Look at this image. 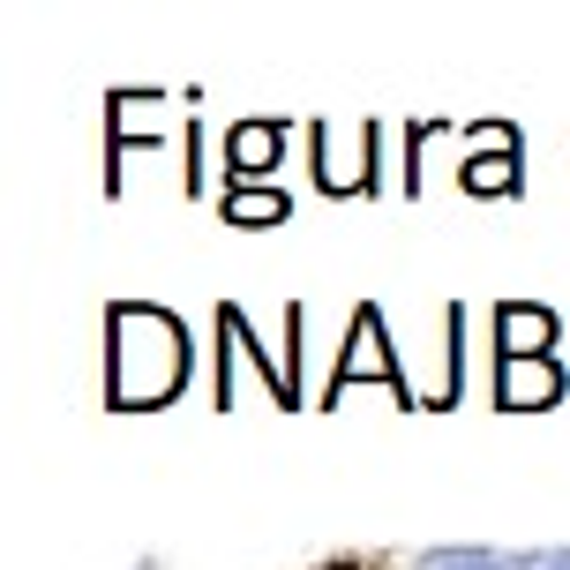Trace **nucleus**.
<instances>
[{
	"label": "nucleus",
	"instance_id": "nucleus-1",
	"mask_svg": "<svg viewBox=\"0 0 570 570\" xmlns=\"http://www.w3.org/2000/svg\"><path fill=\"white\" fill-rule=\"evenodd\" d=\"M114 338H120V361H114L120 405L180 399V383H188V331L166 308H114Z\"/></svg>",
	"mask_w": 570,
	"mask_h": 570
},
{
	"label": "nucleus",
	"instance_id": "nucleus-2",
	"mask_svg": "<svg viewBox=\"0 0 570 570\" xmlns=\"http://www.w3.org/2000/svg\"><path fill=\"white\" fill-rule=\"evenodd\" d=\"M495 399H503V413H541V405L563 399V368L556 361H503L495 368Z\"/></svg>",
	"mask_w": 570,
	"mask_h": 570
},
{
	"label": "nucleus",
	"instance_id": "nucleus-3",
	"mask_svg": "<svg viewBox=\"0 0 570 570\" xmlns=\"http://www.w3.org/2000/svg\"><path fill=\"white\" fill-rule=\"evenodd\" d=\"M481 158H473V166H465V188H473V196H511L518 188V136L511 128H481Z\"/></svg>",
	"mask_w": 570,
	"mask_h": 570
},
{
	"label": "nucleus",
	"instance_id": "nucleus-4",
	"mask_svg": "<svg viewBox=\"0 0 570 570\" xmlns=\"http://www.w3.org/2000/svg\"><path fill=\"white\" fill-rule=\"evenodd\" d=\"M278 150H285V128H278V120H240V128L226 136L233 180H263V173L278 166Z\"/></svg>",
	"mask_w": 570,
	"mask_h": 570
},
{
	"label": "nucleus",
	"instance_id": "nucleus-5",
	"mask_svg": "<svg viewBox=\"0 0 570 570\" xmlns=\"http://www.w3.org/2000/svg\"><path fill=\"white\" fill-rule=\"evenodd\" d=\"M495 331H503V361H548V345H556V315L503 301V308H495Z\"/></svg>",
	"mask_w": 570,
	"mask_h": 570
},
{
	"label": "nucleus",
	"instance_id": "nucleus-6",
	"mask_svg": "<svg viewBox=\"0 0 570 570\" xmlns=\"http://www.w3.org/2000/svg\"><path fill=\"white\" fill-rule=\"evenodd\" d=\"M428 570H548V556H495V548H428Z\"/></svg>",
	"mask_w": 570,
	"mask_h": 570
},
{
	"label": "nucleus",
	"instance_id": "nucleus-7",
	"mask_svg": "<svg viewBox=\"0 0 570 570\" xmlns=\"http://www.w3.org/2000/svg\"><path fill=\"white\" fill-rule=\"evenodd\" d=\"M353 368H383V375H391V361H383V323H375V308L353 315V361H338V383H345Z\"/></svg>",
	"mask_w": 570,
	"mask_h": 570
},
{
	"label": "nucleus",
	"instance_id": "nucleus-8",
	"mask_svg": "<svg viewBox=\"0 0 570 570\" xmlns=\"http://www.w3.org/2000/svg\"><path fill=\"white\" fill-rule=\"evenodd\" d=\"M226 218H233V226H278V218H285V196H271V188H233V196H226Z\"/></svg>",
	"mask_w": 570,
	"mask_h": 570
},
{
	"label": "nucleus",
	"instance_id": "nucleus-9",
	"mask_svg": "<svg viewBox=\"0 0 570 570\" xmlns=\"http://www.w3.org/2000/svg\"><path fill=\"white\" fill-rule=\"evenodd\" d=\"M548 570H570V548H556V556H548Z\"/></svg>",
	"mask_w": 570,
	"mask_h": 570
}]
</instances>
